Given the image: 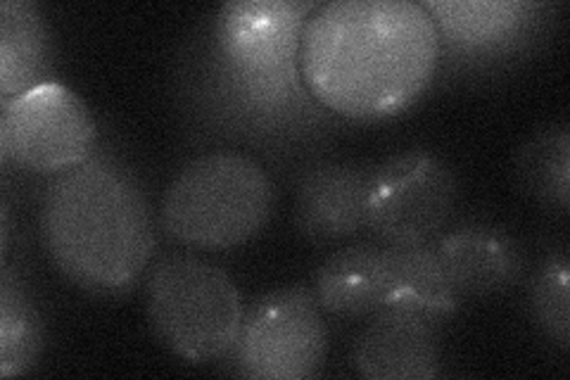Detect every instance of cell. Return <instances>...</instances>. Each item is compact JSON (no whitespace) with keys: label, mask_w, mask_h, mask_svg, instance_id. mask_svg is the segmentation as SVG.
I'll list each match as a JSON object with an SVG mask.
<instances>
[{"label":"cell","mask_w":570,"mask_h":380,"mask_svg":"<svg viewBox=\"0 0 570 380\" xmlns=\"http://www.w3.org/2000/svg\"><path fill=\"white\" fill-rule=\"evenodd\" d=\"M438 60V27L412 0H335L302 31V79L328 113L347 119L404 113L431 86Z\"/></svg>","instance_id":"6da1fadb"},{"label":"cell","mask_w":570,"mask_h":380,"mask_svg":"<svg viewBox=\"0 0 570 380\" xmlns=\"http://www.w3.org/2000/svg\"><path fill=\"white\" fill-rule=\"evenodd\" d=\"M41 235L60 274L94 295L131 291L155 252L153 214L142 186L124 162L105 153L50 178Z\"/></svg>","instance_id":"7a4b0ae2"},{"label":"cell","mask_w":570,"mask_h":380,"mask_svg":"<svg viewBox=\"0 0 570 380\" xmlns=\"http://www.w3.org/2000/svg\"><path fill=\"white\" fill-rule=\"evenodd\" d=\"M276 186L257 159L240 153H207L174 176L159 207V224L178 245L234 250L269 224Z\"/></svg>","instance_id":"3957f363"},{"label":"cell","mask_w":570,"mask_h":380,"mask_svg":"<svg viewBox=\"0 0 570 380\" xmlns=\"http://www.w3.org/2000/svg\"><path fill=\"white\" fill-rule=\"evenodd\" d=\"M188 69L186 98L193 110L209 117L224 136L257 143L264 148H288L307 134L326 131L328 110L299 75L255 77L230 67L222 52L203 43Z\"/></svg>","instance_id":"277c9868"},{"label":"cell","mask_w":570,"mask_h":380,"mask_svg":"<svg viewBox=\"0 0 570 380\" xmlns=\"http://www.w3.org/2000/svg\"><path fill=\"white\" fill-rule=\"evenodd\" d=\"M146 316L171 354L207 364L234 352L245 306L222 266L195 255H167L148 274Z\"/></svg>","instance_id":"5b68a950"},{"label":"cell","mask_w":570,"mask_h":380,"mask_svg":"<svg viewBox=\"0 0 570 380\" xmlns=\"http://www.w3.org/2000/svg\"><path fill=\"white\" fill-rule=\"evenodd\" d=\"M328 329L312 288L285 285L245 310L234 361L253 380H307L326 361Z\"/></svg>","instance_id":"8992f818"},{"label":"cell","mask_w":570,"mask_h":380,"mask_svg":"<svg viewBox=\"0 0 570 380\" xmlns=\"http://www.w3.org/2000/svg\"><path fill=\"white\" fill-rule=\"evenodd\" d=\"M459 184L440 157L412 150L376 165L368 197V231L390 247L435 243L456 205Z\"/></svg>","instance_id":"52a82bcc"},{"label":"cell","mask_w":570,"mask_h":380,"mask_svg":"<svg viewBox=\"0 0 570 380\" xmlns=\"http://www.w3.org/2000/svg\"><path fill=\"white\" fill-rule=\"evenodd\" d=\"M96 153V121L83 100L58 81H43L3 103L0 155L17 167L60 174Z\"/></svg>","instance_id":"ba28073f"},{"label":"cell","mask_w":570,"mask_h":380,"mask_svg":"<svg viewBox=\"0 0 570 380\" xmlns=\"http://www.w3.org/2000/svg\"><path fill=\"white\" fill-rule=\"evenodd\" d=\"M314 0H238L219 8L212 39L222 58L245 75H299L302 31Z\"/></svg>","instance_id":"9c48e42d"},{"label":"cell","mask_w":570,"mask_h":380,"mask_svg":"<svg viewBox=\"0 0 570 380\" xmlns=\"http://www.w3.org/2000/svg\"><path fill=\"white\" fill-rule=\"evenodd\" d=\"M373 169L356 162H316L302 169L295 186L293 224L302 238L328 245L368 226Z\"/></svg>","instance_id":"30bf717a"},{"label":"cell","mask_w":570,"mask_h":380,"mask_svg":"<svg viewBox=\"0 0 570 380\" xmlns=\"http://www.w3.org/2000/svg\"><path fill=\"white\" fill-rule=\"evenodd\" d=\"M350 364L368 380H431L440 376L438 321L383 310L356 335Z\"/></svg>","instance_id":"8fae6325"},{"label":"cell","mask_w":570,"mask_h":380,"mask_svg":"<svg viewBox=\"0 0 570 380\" xmlns=\"http://www.w3.org/2000/svg\"><path fill=\"white\" fill-rule=\"evenodd\" d=\"M438 255L459 298H490L519 285L525 252L504 228L463 224L435 241Z\"/></svg>","instance_id":"7c38bea8"},{"label":"cell","mask_w":570,"mask_h":380,"mask_svg":"<svg viewBox=\"0 0 570 380\" xmlns=\"http://www.w3.org/2000/svg\"><path fill=\"white\" fill-rule=\"evenodd\" d=\"M392 288L390 247L360 243L328 255L314 274L312 293L318 306L335 316L379 314Z\"/></svg>","instance_id":"4fadbf2b"},{"label":"cell","mask_w":570,"mask_h":380,"mask_svg":"<svg viewBox=\"0 0 570 380\" xmlns=\"http://www.w3.org/2000/svg\"><path fill=\"white\" fill-rule=\"evenodd\" d=\"M433 17L440 39L463 52L509 50L521 41L542 6L521 0H428L421 3Z\"/></svg>","instance_id":"5bb4252c"},{"label":"cell","mask_w":570,"mask_h":380,"mask_svg":"<svg viewBox=\"0 0 570 380\" xmlns=\"http://www.w3.org/2000/svg\"><path fill=\"white\" fill-rule=\"evenodd\" d=\"M390 262L392 288L383 310L406 312L433 321L459 310L461 298L454 291L448 271H444L435 243L390 247Z\"/></svg>","instance_id":"9a60e30c"},{"label":"cell","mask_w":570,"mask_h":380,"mask_svg":"<svg viewBox=\"0 0 570 380\" xmlns=\"http://www.w3.org/2000/svg\"><path fill=\"white\" fill-rule=\"evenodd\" d=\"M48 29L41 10L29 0L0 3V100H12L43 84Z\"/></svg>","instance_id":"2e32d148"},{"label":"cell","mask_w":570,"mask_h":380,"mask_svg":"<svg viewBox=\"0 0 570 380\" xmlns=\"http://www.w3.org/2000/svg\"><path fill=\"white\" fill-rule=\"evenodd\" d=\"M519 186L534 201L568 212L570 203V134L566 126L530 138L513 162Z\"/></svg>","instance_id":"e0dca14e"},{"label":"cell","mask_w":570,"mask_h":380,"mask_svg":"<svg viewBox=\"0 0 570 380\" xmlns=\"http://www.w3.org/2000/svg\"><path fill=\"white\" fill-rule=\"evenodd\" d=\"M43 345L41 316L20 279L6 269L0 279V376L27 373Z\"/></svg>","instance_id":"ac0fdd59"},{"label":"cell","mask_w":570,"mask_h":380,"mask_svg":"<svg viewBox=\"0 0 570 380\" xmlns=\"http://www.w3.org/2000/svg\"><path fill=\"white\" fill-rule=\"evenodd\" d=\"M570 271L563 252H551L534 269L530 281V306L534 321L561 350L570 345Z\"/></svg>","instance_id":"d6986e66"}]
</instances>
